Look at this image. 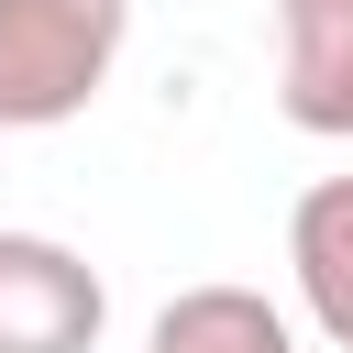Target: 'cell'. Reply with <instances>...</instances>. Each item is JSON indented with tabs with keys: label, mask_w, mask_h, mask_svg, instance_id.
I'll use <instances>...</instances> for the list:
<instances>
[{
	"label": "cell",
	"mask_w": 353,
	"mask_h": 353,
	"mask_svg": "<svg viewBox=\"0 0 353 353\" xmlns=\"http://www.w3.org/2000/svg\"><path fill=\"white\" fill-rule=\"evenodd\" d=\"M276 110L320 143L353 132V0H276Z\"/></svg>",
	"instance_id": "cell-3"
},
{
	"label": "cell",
	"mask_w": 353,
	"mask_h": 353,
	"mask_svg": "<svg viewBox=\"0 0 353 353\" xmlns=\"http://www.w3.org/2000/svg\"><path fill=\"white\" fill-rule=\"evenodd\" d=\"M287 276H298V309L353 353V176L298 188V210H287Z\"/></svg>",
	"instance_id": "cell-4"
},
{
	"label": "cell",
	"mask_w": 353,
	"mask_h": 353,
	"mask_svg": "<svg viewBox=\"0 0 353 353\" xmlns=\"http://www.w3.org/2000/svg\"><path fill=\"white\" fill-rule=\"evenodd\" d=\"M132 0H0V132L77 121L121 66Z\"/></svg>",
	"instance_id": "cell-1"
},
{
	"label": "cell",
	"mask_w": 353,
	"mask_h": 353,
	"mask_svg": "<svg viewBox=\"0 0 353 353\" xmlns=\"http://www.w3.org/2000/svg\"><path fill=\"white\" fill-rule=\"evenodd\" d=\"M143 353H298V331H287V309L265 298V287H176L165 309H154V342Z\"/></svg>",
	"instance_id": "cell-5"
},
{
	"label": "cell",
	"mask_w": 353,
	"mask_h": 353,
	"mask_svg": "<svg viewBox=\"0 0 353 353\" xmlns=\"http://www.w3.org/2000/svg\"><path fill=\"white\" fill-rule=\"evenodd\" d=\"M110 320V287L55 232H0V353H88Z\"/></svg>",
	"instance_id": "cell-2"
}]
</instances>
